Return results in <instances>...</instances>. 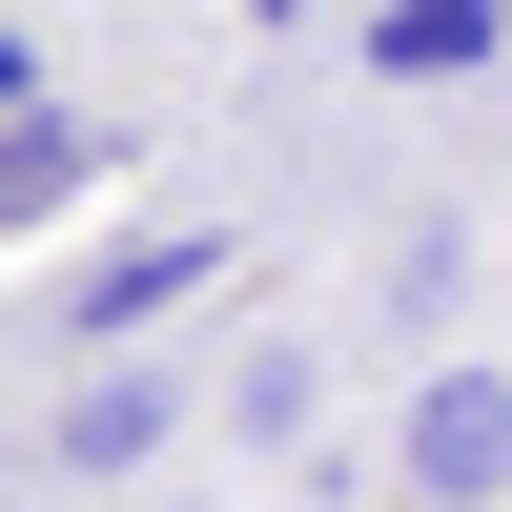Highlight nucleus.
Masks as SVG:
<instances>
[{"instance_id":"1","label":"nucleus","mask_w":512,"mask_h":512,"mask_svg":"<svg viewBox=\"0 0 512 512\" xmlns=\"http://www.w3.org/2000/svg\"><path fill=\"white\" fill-rule=\"evenodd\" d=\"M410 492H451V512L512 492V390H492V369H431V410H410Z\"/></svg>"},{"instance_id":"2","label":"nucleus","mask_w":512,"mask_h":512,"mask_svg":"<svg viewBox=\"0 0 512 512\" xmlns=\"http://www.w3.org/2000/svg\"><path fill=\"white\" fill-rule=\"evenodd\" d=\"M185 287H205V226H164V246H123V267H82L41 328H62V349H123V328H164Z\"/></svg>"},{"instance_id":"3","label":"nucleus","mask_w":512,"mask_h":512,"mask_svg":"<svg viewBox=\"0 0 512 512\" xmlns=\"http://www.w3.org/2000/svg\"><path fill=\"white\" fill-rule=\"evenodd\" d=\"M164 431H185V390H164V369H82V390H62V472H144Z\"/></svg>"},{"instance_id":"4","label":"nucleus","mask_w":512,"mask_h":512,"mask_svg":"<svg viewBox=\"0 0 512 512\" xmlns=\"http://www.w3.org/2000/svg\"><path fill=\"white\" fill-rule=\"evenodd\" d=\"M0 205H82V123L41 62H0Z\"/></svg>"},{"instance_id":"5","label":"nucleus","mask_w":512,"mask_h":512,"mask_svg":"<svg viewBox=\"0 0 512 512\" xmlns=\"http://www.w3.org/2000/svg\"><path fill=\"white\" fill-rule=\"evenodd\" d=\"M492 0H390V21H369V62H390V82H451V62H492Z\"/></svg>"},{"instance_id":"6","label":"nucleus","mask_w":512,"mask_h":512,"mask_svg":"<svg viewBox=\"0 0 512 512\" xmlns=\"http://www.w3.org/2000/svg\"><path fill=\"white\" fill-rule=\"evenodd\" d=\"M267 21H308V0H267Z\"/></svg>"}]
</instances>
